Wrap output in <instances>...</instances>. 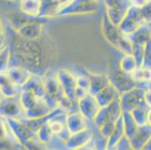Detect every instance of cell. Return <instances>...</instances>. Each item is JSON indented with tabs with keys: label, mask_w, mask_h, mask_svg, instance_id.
<instances>
[{
	"label": "cell",
	"mask_w": 151,
	"mask_h": 150,
	"mask_svg": "<svg viewBox=\"0 0 151 150\" xmlns=\"http://www.w3.org/2000/svg\"><path fill=\"white\" fill-rule=\"evenodd\" d=\"M42 22H32L14 30L20 36L27 39L38 40L43 35L44 28Z\"/></svg>",
	"instance_id": "17"
},
{
	"label": "cell",
	"mask_w": 151,
	"mask_h": 150,
	"mask_svg": "<svg viewBox=\"0 0 151 150\" xmlns=\"http://www.w3.org/2000/svg\"><path fill=\"white\" fill-rule=\"evenodd\" d=\"M143 24H145V22L143 18L141 8L131 5L118 27L123 34L129 36Z\"/></svg>",
	"instance_id": "4"
},
{
	"label": "cell",
	"mask_w": 151,
	"mask_h": 150,
	"mask_svg": "<svg viewBox=\"0 0 151 150\" xmlns=\"http://www.w3.org/2000/svg\"><path fill=\"white\" fill-rule=\"evenodd\" d=\"M100 108L95 96L91 94L78 100V111L87 120H94Z\"/></svg>",
	"instance_id": "12"
},
{
	"label": "cell",
	"mask_w": 151,
	"mask_h": 150,
	"mask_svg": "<svg viewBox=\"0 0 151 150\" xmlns=\"http://www.w3.org/2000/svg\"><path fill=\"white\" fill-rule=\"evenodd\" d=\"M54 136L55 135L52 133L51 130L49 127L47 122H45L43 126H41V128L38 129L36 134H35V137H36L37 140L41 144L46 146H47L50 144Z\"/></svg>",
	"instance_id": "30"
},
{
	"label": "cell",
	"mask_w": 151,
	"mask_h": 150,
	"mask_svg": "<svg viewBox=\"0 0 151 150\" xmlns=\"http://www.w3.org/2000/svg\"><path fill=\"white\" fill-rule=\"evenodd\" d=\"M56 74L60 82L65 94L73 101L78 102L77 98L76 75L67 69L61 68L56 71Z\"/></svg>",
	"instance_id": "8"
},
{
	"label": "cell",
	"mask_w": 151,
	"mask_h": 150,
	"mask_svg": "<svg viewBox=\"0 0 151 150\" xmlns=\"http://www.w3.org/2000/svg\"><path fill=\"white\" fill-rule=\"evenodd\" d=\"M43 80L46 94L57 100L59 103V101L65 94L61 83L57 78L56 72L45 73L43 76Z\"/></svg>",
	"instance_id": "11"
},
{
	"label": "cell",
	"mask_w": 151,
	"mask_h": 150,
	"mask_svg": "<svg viewBox=\"0 0 151 150\" xmlns=\"http://www.w3.org/2000/svg\"><path fill=\"white\" fill-rule=\"evenodd\" d=\"M134 44L130 40L128 35L122 34L120 39L119 41L117 50L121 51L123 54H132Z\"/></svg>",
	"instance_id": "34"
},
{
	"label": "cell",
	"mask_w": 151,
	"mask_h": 150,
	"mask_svg": "<svg viewBox=\"0 0 151 150\" xmlns=\"http://www.w3.org/2000/svg\"><path fill=\"white\" fill-rule=\"evenodd\" d=\"M138 68L136 60L132 54H124L120 61L119 68L127 74H133Z\"/></svg>",
	"instance_id": "27"
},
{
	"label": "cell",
	"mask_w": 151,
	"mask_h": 150,
	"mask_svg": "<svg viewBox=\"0 0 151 150\" xmlns=\"http://www.w3.org/2000/svg\"><path fill=\"white\" fill-rule=\"evenodd\" d=\"M101 29L103 36L108 41V43L117 49L119 41L123 33L121 32L118 26L114 25L109 20L105 13L103 15L102 19H101Z\"/></svg>",
	"instance_id": "10"
},
{
	"label": "cell",
	"mask_w": 151,
	"mask_h": 150,
	"mask_svg": "<svg viewBox=\"0 0 151 150\" xmlns=\"http://www.w3.org/2000/svg\"><path fill=\"white\" fill-rule=\"evenodd\" d=\"M125 134L124 124H123V115L116 121V126L111 137L108 140V149H114L115 145Z\"/></svg>",
	"instance_id": "26"
},
{
	"label": "cell",
	"mask_w": 151,
	"mask_h": 150,
	"mask_svg": "<svg viewBox=\"0 0 151 150\" xmlns=\"http://www.w3.org/2000/svg\"><path fill=\"white\" fill-rule=\"evenodd\" d=\"M147 88V85H138L120 95V101L123 112H131L138 107H148L145 101Z\"/></svg>",
	"instance_id": "2"
},
{
	"label": "cell",
	"mask_w": 151,
	"mask_h": 150,
	"mask_svg": "<svg viewBox=\"0 0 151 150\" xmlns=\"http://www.w3.org/2000/svg\"><path fill=\"white\" fill-rule=\"evenodd\" d=\"M123 124H124L125 134L129 139L132 137L138 128V125L134 121L131 112H123Z\"/></svg>",
	"instance_id": "29"
},
{
	"label": "cell",
	"mask_w": 151,
	"mask_h": 150,
	"mask_svg": "<svg viewBox=\"0 0 151 150\" xmlns=\"http://www.w3.org/2000/svg\"><path fill=\"white\" fill-rule=\"evenodd\" d=\"M147 149V150H151V138L150 140L148 141L147 144H146V146H145V147H144V149Z\"/></svg>",
	"instance_id": "42"
},
{
	"label": "cell",
	"mask_w": 151,
	"mask_h": 150,
	"mask_svg": "<svg viewBox=\"0 0 151 150\" xmlns=\"http://www.w3.org/2000/svg\"><path fill=\"white\" fill-rule=\"evenodd\" d=\"M38 40L27 39L15 32L9 44L12 52L11 65L22 66L35 74L42 70L46 53Z\"/></svg>",
	"instance_id": "1"
},
{
	"label": "cell",
	"mask_w": 151,
	"mask_h": 150,
	"mask_svg": "<svg viewBox=\"0 0 151 150\" xmlns=\"http://www.w3.org/2000/svg\"><path fill=\"white\" fill-rule=\"evenodd\" d=\"M114 149L116 150H130L133 149L131 140L126 135H124L115 145Z\"/></svg>",
	"instance_id": "37"
},
{
	"label": "cell",
	"mask_w": 151,
	"mask_h": 150,
	"mask_svg": "<svg viewBox=\"0 0 151 150\" xmlns=\"http://www.w3.org/2000/svg\"><path fill=\"white\" fill-rule=\"evenodd\" d=\"M0 70L1 73L5 72L8 68L11 66V60H12V52L9 44H7L5 47L1 48L0 53Z\"/></svg>",
	"instance_id": "31"
},
{
	"label": "cell",
	"mask_w": 151,
	"mask_h": 150,
	"mask_svg": "<svg viewBox=\"0 0 151 150\" xmlns=\"http://www.w3.org/2000/svg\"><path fill=\"white\" fill-rule=\"evenodd\" d=\"M129 2H131V4H132V2L133 0H129Z\"/></svg>",
	"instance_id": "45"
},
{
	"label": "cell",
	"mask_w": 151,
	"mask_h": 150,
	"mask_svg": "<svg viewBox=\"0 0 151 150\" xmlns=\"http://www.w3.org/2000/svg\"><path fill=\"white\" fill-rule=\"evenodd\" d=\"M1 116L8 119H21L24 117V111L20 103V96L1 97Z\"/></svg>",
	"instance_id": "7"
},
{
	"label": "cell",
	"mask_w": 151,
	"mask_h": 150,
	"mask_svg": "<svg viewBox=\"0 0 151 150\" xmlns=\"http://www.w3.org/2000/svg\"><path fill=\"white\" fill-rule=\"evenodd\" d=\"M20 10L29 16L41 17L42 8V0H21L19 2Z\"/></svg>",
	"instance_id": "24"
},
{
	"label": "cell",
	"mask_w": 151,
	"mask_h": 150,
	"mask_svg": "<svg viewBox=\"0 0 151 150\" xmlns=\"http://www.w3.org/2000/svg\"><path fill=\"white\" fill-rule=\"evenodd\" d=\"M129 37L134 45L145 46L151 40V27L149 24H143Z\"/></svg>",
	"instance_id": "22"
},
{
	"label": "cell",
	"mask_w": 151,
	"mask_h": 150,
	"mask_svg": "<svg viewBox=\"0 0 151 150\" xmlns=\"http://www.w3.org/2000/svg\"><path fill=\"white\" fill-rule=\"evenodd\" d=\"M120 95L118 93L115 88L110 84L103 89H101L100 92H99L95 95V98L96 99L100 107H105L110 105L115 99L117 98Z\"/></svg>",
	"instance_id": "21"
},
{
	"label": "cell",
	"mask_w": 151,
	"mask_h": 150,
	"mask_svg": "<svg viewBox=\"0 0 151 150\" xmlns=\"http://www.w3.org/2000/svg\"><path fill=\"white\" fill-rule=\"evenodd\" d=\"M53 111L45 97L37 96L33 103L24 111V117L28 119H40L48 116Z\"/></svg>",
	"instance_id": "9"
},
{
	"label": "cell",
	"mask_w": 151,
	"mask_h": 150,
	"mask_svg": "<svg viewBox=\"0 0 151 150\" xmlns=\"http://www.w3.org/2000/svg\"><path fill=\"white\" fill-rule=\"evenodd\" d=\"M141 8L145 23L149 25L151 24V0H147V3Z\"/></svg>",
	"instance_id": "38"
},
{
	"label": "cell",
	"mask_w": 151,
	"mask_h": 150,
	"mask_svg": "<svg viewBox=\"0 0 151 150\" xmlns=\"http://www.w3.org/2000/svg\"><path fill=\"white\" fill-rule=\"evenodd\" d=\"M145 46H140V45H134L132 55L134 56L138 63V67L143 65L144 62V56H145Z\"/></svg>",
	"instance_id": "36"
},
{
	"label": "cell",
	"mask_w": 151,
	"mask_h": 150,
	"mask_svg": "<svg viewBox=\"0 0 151 150\" xmlns=\"http://www.w3.org/2000/svg\"><path fill=\"white\" fill-rule=\"evenodd\" d=\"M71 1V0H59V2H60V5H61L62 8H63V6H65V5H68Z\"/></svg>",
	"instance_id": "40"
},
{
	"label": "cell",
	"mask_w": 151,
	"mask_h": 150,
	"mask_svg": "<svg viewBox=\"0 0 151 150\" xmlns=\"http://www.w3.org/2000/svg\"><path fill=\"white\" fill-rule=\"evenodd\" d=\"M86 2H99V0H84Z\"/></svg>",
	"instance_id": "44"
},
{
	"label": "cell",
	"mask_w": 151,
	"mask_h": 150,
	"mask_svg": "<svg viewBox=\"0 0 151 150\" xmlns=\"http://www.w3.org/2000/svg\"><path fill=\"white\" fill-rule=\"evenodd\" d=\"M0 79H1L0 81L1 95L4 97H11V96L19 95L20 94L22 89L20 86L15 84L6 73H1Z\"/></svg>",
	"instance_id": "20"
},
{
	"label": "cell",
	"mask_w": 151,
	"mask_h": 150,
	"mask_svg": "<svg viewBox=\"0 0 151 150\" xmlns=\"http://www.w3.org/2000/svg\"><path fill=\"white\" fill-rule=\"evenodd\" d=\"M151 138V126L148 124L138 126L130 140L133 149H143Z\"/></svg>",
	"instance_id": "18"
},
{
	"label": "cell",
	"mask_w": 151,
	"mask_h": 150,
	"mask_svg": "<svg viewBox=\"0 0 151 150\" xmlns=\"http://www.w3.org/2000/svg\"><path fill=\"white\" fill-rule=\"evenodd\" d=\"M7 1H9V2H20L21 0H7Z\"/></svg>",
	"instance_id": "43"
},
{
	"label": "cell",
	"mask_w": 151,
	"mask_h": 150,
	"mask_svg": "<svg viewBox=\"0 0 151 150\" xmlns=\"http://www.w3.org/2000/svg\"><path fill=\"white\" fill-rule=\"evenodd\" d=\"M116 122H115V121L110 120L108 122H106L105 125H103L101 128H99L100 135L108 140V138L111 137L112 133L114 132L115 126H116Z\"/></svg>",
	"instance_id": "35"
},
{
	"label": "cell",
	"mask_w": 151,
	"mask_h": 150,
	"mask_svg": "<svg viewBox=\"0 0 151 150\" xmlns=\"http://www.w3.org/2000/svg\"><path fill=\"white\" fill-rule=\"evenodd\" d=\"M99 2H86L84 0H71L68 5L63 6L57 16L85 15L94 14L99 11Z\"/></svg>",
	"instance_id": "3"
},
{
	"label": "cell",
	"mask_w": 151,
	"mask_h": 150,
	"mask_svg": "<svg viewBox=\"0 0 151 150\" xmlns=\"http://www.w3.org/2000/svg\"><path fill=\"white\" fill-rule=\"evenodd\" d=\"M132 76L139 85H147L151 82V69L141 66L132 74Z\"/></svg>",
	"instance_id": "28"
},
{
	"label": "cell",
	"mask_w": 151,
	"mask_h": 150,
	"mask_svg": "<svg viewBox=\"0 0 151 150\" xmlns=\"http://www.w3.org/2000/svg\"><path fill=\"white\" fill-rule=\"evenodd\" d=\"M111 120V115H110V111L108 107H101L98 113L96 114L95 117L94 122L95 125L97 127V128H101L103 125H105L108 121Z\"/></svg>",
	"instance_id": "33"
},
{
	"label": "cell",
	"mask_w": 151,
	"mask_h": 150,
	"mask_svg": "<svg viewBox=\"0 0 151 150\" xmlns=\"http://www.w3.org/2000/svg\"><path fill=\"white\" fill-rule=\"evenodd\" d=\"M147 124L151 126V107H150L148 110L147 113Z\"/></svg>",
	"instance_id": "41"
},
{
	"label": "cell",
	"mask_w": 151,
	"mask_h": 150,
	"mask_svg": "<svg viewBox=\"0 0 151 150\" xmlns=\"http://www.w3.org/2000/svg\"><path fill=\"white\" fill-rule=\"evenodd\" d=\"M50 17H32L26 14L20 10L19 12H14L12 14V15L9 17V23L11 27L14 30H17L24 25L32 22H42L45 23L47 21L50 20Z\"/></svg>",
	"instance_id": "14"
},
{
	"label": "cell",
	"mask_w": 151,
	"mask_h": 150,
	"mask_svg": "<svg viewBox=\"0 0 151 150\" xmlns=\"http://www.w3.org/2000/svg\"><path fill=\"white\" fill-rule=\"evenodd\" d=\"M150 107H138L131 111V113L138 126L147 124V113Z\"/></svg>",
	"instance_id": "32"
},
{
	"label": "cell",
	"mask_w": 151,
	"mask_h": 150,
	"mask_svg": "<svg viewBox=\"0 0 151 150\" xmlns=\"http://www.w3.org/2000/svg\"><path fill=\"white\" fill-rule=\"evenodd\" d=\"M88 76L90 79V94L96 95L99 92L110 85V81L108 80V75H104L101 74L89 72Z\"/></svg>",
	"instance_id": "23"
},
{
	"label": "cell",
	"mask_w": 151,
	"mask_h": 150,
	"mask_svg": "<svg viewBox=\"0 0 151 150\" xmlns=\"http://www.w3.org/2000/svg\"><path fill=\"white\" fill-rule=\"evenodd\" d=\"M151 69V40L145 45L143 65Z\"/></svg>",
	"instance_id": "39"
},
{
	"label": "cell",
	"mask_w": 151,
	"mask_h": 150,
	"mask_svg": "<svg viewBox=\"0 0 151 150\" xmlns=\"http://www.w3.org/2000/svg\"><path fill=\"white\" fill-rule=\"evenodd\" d=\"M87 119L79 111L67 113L66 127L71 134L80 132L87 128Z\"/></svg>",
	"instance_id": "16"
},
{
	"label": "cell",
	"mask_w": 151,
	"mask_h": 150,
	"mask_svg": "<svg viewBox=\"0 0 151 150\" xmlns=\"http://www.w3.org/2000/svg\"><path fill=\"white\" fill-rule=\"evenodd\" d=\"M107 75L110 84L115 88L120 95L139 85L133 79L132 74L123 72L120 68L111 70Z\"/></svg>",
	"instance_id": "5"
},
{
	"label": "cell",
	"mask_w": 151,
	"mask_h": 150,
	"mask_svg": "<svg viewBox=\"0 0 151 150\" xmlns=\"http://www.w3.org/2000/svg\"><path fill=\"white\" fill-rule=\"evenodd\" d=\"M5 73L15 84L20 88L27 83L33 74L27 68L19 65H11Z\"/></svg>",
	"instance_id": "15"
},
{
	"label": "cell",
	"mask_w": 151,
	"mask_h": 150,
	"mask_svg": "<svg viewBox=\"0 0 151 150\" xmlns=\"http://www.w3.org/2000/svg\"><path fill=\"white\" fill-rule=\"evenodd\" d=\"M93 140V132L87 128L85 130L71 134L68 141L65 143V147L68 149H83V148Z\"/></svg>",
	"instance_id": "13"
},
{
	"label": "cell",
	"mask_w": 151,
	"mask_h": 150,
	"mask_svg": "<svg viewBox=\"0 0 151 150\" xmlns=\"http://www.w3.org/2000/svg\"><path fill=\"white\" fill-rule=\"evenodd\" d=\"M21 89L23 90L29 91L30 93H32L33 94L41 97H44L46 95L43 77H41L40 75L35 73L32 74L29 80Z\"/></svg>",
	"instance_id": "19"
},
{
	"label": "cell",
	"mask_w": 151,
	"mask_h": 150,
	"mask_svg": "<svg viewBox=\"0 0 151 150\" xmlns=\"http://www.w3.org/2000/svg\"><path fill=\"white\" fill-rule=\"evenodd\" d=\"M77 91L76 95L78 100L90 94V79L88 74L76 75Z\"/></svg>",
	"instance_id": "25"
},
{
	"label": "cell",
	"mask_w": 151,
	"mask_h": 150,
	"mask_svg": "<svg viewBox=\"0 0 151 150\" xmlns=\"http://www.w3.org/2000/svg\"><path fill=\"white\" fill-rule=\"evenodd\" d=\"M105 14L109 20L119 26L132 5L129 0H104Z\"/></svg>",
	"instance_id": "6"
}]
</instances>
